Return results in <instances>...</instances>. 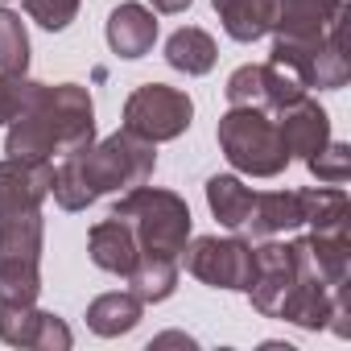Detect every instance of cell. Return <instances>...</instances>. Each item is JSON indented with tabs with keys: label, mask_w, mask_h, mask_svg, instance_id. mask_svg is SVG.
<instances>
[{
	"label": "cell",
	"mask_w": 351,
	"mask_h": 351,
	"mask_svg": "<svg viewBox=\"0 0 351 351\" xmlns=\"http://www.w3.org/2000/svg\"><path fill=\"white\" fill-rule=\"evenodd\" d=\"M0 339L9 347H34V351H66L75 339H71V326L46 310H38L34 302L29 306H17V302H0Z\"/></svg>",
	"instance_id": "cell-11"
},
{
	"label": "cell",
	"mask_w": 351,
	"mask_h": 351,
	"mask_svg": "<svg viewBox=\"0 0 351 351\" xmlns=\"http://www.w3.org/2000/svg\"><path fill=\"white\" fill-rule=\"evenodd\" d=\"M223 91H228L232 108H265V99H269V62H248V66L232 71Z\"/></svg>",
	"instance_id": "cell-25"
},
{
	"label": "cell",
	"mask_w": 351,
	"mask_h": 351,
	"mask_svg": "<svg viewBox=\"0 0 351 351\" xmlns=\"http://www.w3.org/2000/svg\"><path fill=\"white\" fill-rule=\"evenodd\" d=\"M306 165H310V173H314L318 182H326V186H343V182H347V173H351V149H347L343 141H326L318 153L306 157Z\"/></svg>",
	"instance_id": "cell-27"
},
{
	"label": "cell",
	"mask_w": 351,
	"mask_h": 351,
	"mask_svg": "<svg viewBox=\"0 0 351 351\" xmlns=\"http://www.w3.org/2000/svg\"><path fill=\"white\" fill-rule=\"evenodd\" d=\"M54 186V165L42 157H5L0 161V219L42 211L46 195Z\"/></svg>",
	"instance_id": "cell-10"
},
{
	"label": "cell",
	"mask_w": 351,
	"mask_h": 351,
	"mask_svg": "<svg viewBox=\"0 0 351 351\" xmlns=\"http://www.w3.org/2000/svg\"><path fill=\"white\" fill-rule=\"evenodd\" d=\"M298 195H302V223H310L314 232H347L351 207L339 186H310Z\"/></svg>",
	"instance_id": "cell-23"
},
{
	"label": "cell",
	"mask_w": 351,
	"mask_h": 351,
	"mask_svg": "<svg viewBox=\"0 0 351 351\" xmlns=\"http://www.w3.org/2000/svg\"><path fill=\"white\" fill-rule=\"evenodd\" d=\"M195 120V104L186 91L169 83H145L124 99V128H132L145 141H173Z\"/></svg>",
	"instance_id": "cell-6"
},
{
	"label": "cell",
	"mask_w": 351,
	"mask_h": 351,
	"mask_svg": "<svg viewBox=\"0 0 351 351\" xmlns=\"http://www.w3.org/2000/svg\"><path fill=\"white\" fill-rule=\"evenodd\" d=\"M215 136H219L223 157L240 173H248V178H277V173L289 165L277 120L265 108H232V112H223Z\"/></svg>",
	"instance_id": "cell-4"
},
{
	"label": "cell",
	"mask_w": 351,
	"mask_h": 351,
	"mask_svg": "<svg viewBox=\"0 0 351 351\" xmlns=\"http://www.w3.org/2000/svg\"><path fill=\"white\" fill-rule=\"evenodd\" d=\"M244 228L252 236H261V240L302 228V195L298 191H265V195H256Z\"/></svg>",
	"instance_id": "cell-18"
},
{
	"label": "cell",
	"mask_w": 351,
	"mask_h": 351,
	"mask_svg": "<svg viewBox=\"0 0 351 351\" xmlns=\"http://www.w3.org/2000/svg\"><path fill=\"white\" fill-rule=\"evenodd\" d=\"M42 293V211L0 219V302L29 306Z\"/></svg>",
	"instance_id": "cell-5"
},
{
	"label": "cell",
	"mask_w": 351,
	"mask_h": 351,
	"mask_svg": "<svg viewBox=\"0 0 351 351\" xmlns=\"http://www.w3.org/2000/svg\"><path fill=\"white\" fill-rule=\"evenodd\" d=\"M347 5L343 0H277L273 34L285 42H318L326 34H343Z\"/></svg>",
	"instance_id": "cell-12"
},
{
	"label": "cell",
	"mask_w": 351,
	"mask_h": 351,
	"mask_svg": "<svg viewBox=\"0 0 351 351\" xmlns=\"http://www.w3.org/2000/svg\"><path fill=\"white\" fill-rule=\"evenodd\" d=\"M95 141V104L87 87L79 83H58L38 91L34 108L9 124L5 153L9 157H42L50 161L54 153H75Z\"/></svg>",
	"instance_id": "cell-2"
},
{
	"label": "cell",
	"mask_w": 351,
	"mask_h": 351,
	"mask_svg": "<svg viewBox=\"0 0 351 351\" xmlns=\"http://www.w3.org/2000/svg\"><path fill=\"white\" fill-rule=\"evenodd\" d=\"M330 310H335V289L322 285L318 277H302L289 289V298L281 302L277 318H285V322H293L302 330H322L330 322Z\"/></svg>",
	"instance_id": "cell-17"
},
{
	"label": "cell",
	"mask_w": 351,
	"mask_h": 351,
	"mask_svg": "<svg viewBox=\"0 0 351 351\" xmlns=\"http://www.w3.org/2000/svg\"><path fill=\"white\" fill-rule=\"evenodd\" d=\"M186 273L211 289H248L252 281V244L240 236H199L186 248Z\"/></svg>",
	"instance_id": "cell-9"
},
{
	"label": "cell",
	"mask_w": 351,
	"mask_h": 351,
	"mask_svg": "<svg viewBox=\"0 0 351 351\" xmlns=\"http://www.w3.org/2000/svg\"><path fill=\"white\" fill-rule=\"evenodd\" d=\"M145 314V302L136 293H99L91 306H87V326L99 335V339H116V335H128Z\"/></svg>",
	"instance_id": "cell-19"
},
{
	"label": "cell",
	"mask_w": 351,
	"mask_h": 351,
	"mask_svg": "<svg viewBox=\"0 0 351 351\" xmlns=\"http://www.w3.org/2000/svg\"><path fill=\"white\" fill-rule=\"evenodd\" d=\"M277 132H281V141H285V153H289V161L293 157H310V153H318L326 141H330V116L318 108V99H310V95H302L298 104H289V108H281L277 116Z\"/></svg>",
	"instance_id": "cell-13"
},
{
	"label": "cell",
	"mask_w": 351,
	"mask_h": 351,
	"mask_svg": "<svg viewBox=\"0 0 351 351\" xmlns=\"http://www.w3.org/2000/svg\"><path fill=\"white\" fill-rule=\"evenodd\" d=\"M128 293H136L141 302H165L178 289V261L173 256H136V265L124 273Z\"/></svg>",
	"instance_id": "cell-21"
},
{
	"label": "cell",
	"mask_w": 351,
	"mask_h": 351,
	"mask_svg": "<svg viewBox=\"0 0 351 351\" xmlns=\"http://www.w3.org/2000/svg\"><path fill=\"white\" fill-rule=\"evenodd\" d=\"M153 169H157L153 141L136 136L132 128H116L99 145L91 141V145L62 157V165L54 169L50 195L62 211H87L104 195H120V191L149 182Z\"/></svg>",
	"instance_id": "cell-1"
},
{
	"label": "cell",
	"mask_w": 351,
	"mask_h": 351,
	"mask_svg": "<svg viewBox=\"0 0 351 351\" xmlns=\"http://www.w3.org/2000/svg\"><path fill=\"white\" fill-rule=\"evenodd\" d=\"M42 83L29 75H5L0 71V124H13L17 116H25L38 99Z\"/></svg>",
	"instance_id": "cell-26"
},
{
	"label": "cell",
	"mask_w": 351,
	"mask_h": 351,
	"mask_svg": "<svg viewBox=\"0 0 351 351\" xmlns=\"http://www.w3.org/2000/svg\"><path fill=\"white\" fill-rule=\"evenodd\" d=\"M273 66L289 71L302 87H318V91H339L351 79L347 54H343V34H326L318 42H273Z\"/></svg>",
	"instance_id": "cell-7"
},
{
	"label": "cell",
	"mask_w": 351,
	"mask_h": 351,
	"mask_svg": "<svg viewBox=\"0 0 351 351\" xmlns=\"http://www.w3.org/2000/svg\"><path fill=\"white\" fill-rule=\"evenodd\" d=\"M25 66H29L25 21L13 9H0V71H5V75H25Z\"/></svg>",
	"instance_id": "cell-24"
},
{
	"label": "cell",
	"mask_w": 351,
	"mask_h": 351,
	"mask_svg": "<svg viewBox=\"0 0 351 351\" xmlns=\"http://www.w3.org/2000/svg\"><path fill=\"white\" fill-rule=\"evenodd\" d=\"M219 25L232 42H261L265 34H273L277 21V0H215Z\"/></svg>",
	"instance_id": "cell-16"
},
{
	"label": "cell",
	"mask_w": 351,
	"mask_h": 351,
	"mask_svg": "<svg viewBox=\"0 0 351 351\" xmlns=\"http://www.w3.org/2000/svg\"><path fill=\"white\" fill-rule=\"evenodd\" d=\"M153 9H157V13H186L191 0H153Z\"/></svg>",
	"instance_id": "cell-30"
},
{
	"label": "cell",
	"mask_w": 351,
	"mask_h": 351,
	"mask_svg": "<svg viewBox=\"0 0 351 351\" xmlns=\"http://www.w3.org/2000/svg\"><path fill=\"white\" fill-rule=\"evenodd\" d=\"M112 215L132 228L136 248L145 256H173L178 261V252H186V244H191V207L173 191L141 182V186L120 195Z\"/></svg>",
	"instance_id": "cell-3"
},
{
	"label": "cell",
	"mask_w": 351,
	"mask_h": 351,
	"mask_svg": "<svg viewBox=\"0 0 351 351\" xmlns=\"http://www.w3.org/2000/svg\"><path fill=\"white\" fill-rule=\"evenodd\" d=\"M87 256H91V265H95V269L124 277V273L136 265L141 248H136L132 228H128L124 219L108 215L104 223H95V228H91V236H87Z\"/></svg>",
	"instance_id": "cell-14"
},
{
	"label": "cell",
	"mask_w": 351,
	"mask_h": 351,
	"mask_svg": "<svg viewBox=\"0 0 351 351\" xmlns=\"http://www.w3.org/2000/svg\"><path fill=\"white\" fill-rule=\"evenodd\" d=\"M21 5H25V13H29L42 29H50V34L66 29V25L75 21V13H79V0H21Z\"/></svg>",
	"instance_id": "cell-28"
},
{
	"label": "cell",
	"mask_w": 351,
	"mask_h": 351,
	"mask_svg": "<svg viewBox=\"0 0 351 351\" xmlns=\"http://www.w3.org/2000/svg\"><path fill=\"white\" fill-rule=\"evenodd\" d=\"M252 191L236 178V173H215V178H207V207H211V215L223 223V228H232V232H240L244 228V219H248V211H252Z\"/></svg>",
	"instance_id": "cell-22"
},
{
	"label": "cell",
	"mask_w": 351,
	"mask_h": 351,
	"mask_svg": "<svg viewBox=\"0 0 351 351\" xmlns=\"http://www.w3.org/2000/svg\"><path fill=\"white\" fill-rule=\"evenodd\" d=\"M157 42V17L145 5H120L108 17V46L120 58H145Z\"/></svg>",
	"instance_id": "cell-15"
},
{
	"label": "cell",
	"mask_w": 351,
	"mask_h": 351,
	"mask_svg": "<svg viewBox=\"0 0 351 351\" xmlns=\"http://www.w3.org/2000/svg\"><path fill=\"white\" fill-rule=\"evenodd\" d=\"M215 58H219L215 38L207 29H199V25H186L178 34H169V42H165V62L173 71H182V75H195V79L207 75L215 66Z\"/></svg>",
	"instance_id": "cell-20"
},
{
	"label": "cell",
	"mask_w": 351,
	"mask_h": 351,
	"mask_svg": "<svg viewBox=\"0 0 351 351\" xmlns=\"http://www.w3.org/2000/svg\"><path fill=\"white\" fill-rule=\"evenodd\" d=\"M161 343H178V347H195V339L191 335H178V330H169V335H157L149 347H161Z\"/></svg>",
	"instance_id": "cell-29"
},
{
	"label": "cell",
	"mask_w": 351,
	"mask_h": 351,
	"mask_svg": "<svg viewBox=\"0 0 351 351\" xmlns=\"http://www.w3.org/2000/svg\"><path fill=\"white\" fill-rule=\"evenodd\" d=\"M310 277L306 269V256H302V244L289 240V244H261L252 248V281H248V298H252V310L265 314V318H277L281 302L289 298V289Z\"/></svg>",
	"instance_id": "cell-8"
}]
</instances>
